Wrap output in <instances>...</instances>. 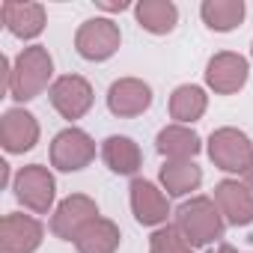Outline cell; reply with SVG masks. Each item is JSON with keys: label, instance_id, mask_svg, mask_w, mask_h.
<instances>
[{"label": "cell", "instance_id": "1", "mask_svg": "<svg viewBox=\"0 0 253 253\" xmlns=\"http://www.w3.org/2000/svg\"><path fill=\"white\" fill-rule=\"evenodd\" d=\"M176 229L185 235L191 247H203L223 235V217L220 209L209 197H194L191 203L179 206L176 211Z\"/></svg>", "mask_w": 253, "mask_h": 253}, {"label": "cell", "instance_id": "2", "mask_svg": "<svg viewBox=\"0 0 253 253\" xmlns=\"http://www.w3.org/2000/svg\"><path fill=\"white\" fill-rule=\"evenodd\" d=\"M51 69H54L51 54H48L42 45L24 48L21 57L15 60L12 75H9V92H12V98H18V101H30V98H36V95L48 86V81H51Z\"/></svg>", "mask_w": 253, "mask_h": 253}, {"label": "cell", "instance_id": "3", "mask_svg": "<svg viewBox=\"0 0 253 253\" xmlns=\"http://www.w3.org/2000/svg\"><path fill=\"white\" fill-rule=\"evenodd\" d=\"M209 155L220 170L244 173L250 167V161H253V146H250L247 134H241L235 128H220L209 140Z\"/></svg>", "mask_w": 253, "mask_h": 253}, {"label": "cell", "instance_id": "4", "mask_svg": "<svg viewBox=\"0 0 253 253\" xmlns=\"http://www.w3.org/2000/svg\"><path fill=\"white\" fill-rule=\"evenodd\" d=\"M92 158H95V143H92L89 134L81 131V128H66V131H60V134L54 137V143H51V164H54L57 170L72 173V170L86 167Z\"/></svg>", "mask_w": 253, "mask_h": 253}, {"label": "cell", "instance_id": "5", "mask_svg": "<svg viewBox=\"0 0 253 253\" xmlns=\"http://www.w3.org/2000/svg\"><path fill=\"white\" fill-rule=\"evenodd\" d=\"M75 45L78 54L86 60H107L119 48V27L110 18H92L78 30Z\"/></svg>", "mask_w": 253, "mask_h": 253}, {"label": "cell", "instance_id": "6", "mask_svg": "<svg viewBox=\"0 0 253 253\" xmlns=\"http://www.w3.org/2000/svg\"><path fill=\"white\" fill-rule=\"evenodd\" d=\"M15 194L30 211L45 214L51 209V203H54V176L45 167H39V164L24 167L15 176Z\"/></svg>", "mask_w": 253, "mask_h": 253}, {"label": "cell", "instance_id": "7", "mask_svg": "<svg viewBox=\"0 0 253 253\" xmlns=\"http://www.w3.org/2000/svg\"><path fill=\"white\" fill-rule=\"evenodd\" d=\"M51 104L66 119H81L92 107V86L84 78H78V75H66V78L54 81V86H51Z\"/></svg>", "mask_w": 253, "mask_h": 253}, {"label": "cell", "instance_id": "8", "mask_svg": "<svg viewBox=\"0 0 253 253\" xmlns=\"http://www.w3.org/2000/svg\"><path fill=\"white\" fill-rule=\"evenodd\" d=\"M42 241L39 220L27 214H6L0 220V253H33Z\"/></svg>", "mask_w": 253, "mask_h": 253}, {"label": "cell", "instance_id": "9", "mask_svg": "<svg viewBox=\"0 0 253 253\" xmlns=\"http://www.w3.org/2000/svg\"><path fill=\"white\" fill-rule=\"evenodd\" d=\"M95 217H98L95 203L89 197H84V194H75V197H69V200L60 203V209H57V214L51 220V229H54V235H60L66 241H75V235L89 220H95Z\"/></svg>", "mask_w": 253, "mask_h": 253}, {"label": "cell", "instance_id": "10", "mask_svg": "<svg viewBox=\"0 0 253 253\" xmlns=\"http://www.w3.org/2000/svg\"><path fill=\"white\" fill-rule=\"evenodd\" d=\"M0 140L6 152H27L39 140V125L27 110H6L0 119Z\"/></svg>", "mask_w": 253, "mask_h": 253}, {"label": "cell", "instance_id": "11", "mask_svg": "<svg viewBox=\"0 0 253 253\" xmlns=\"http://www.w3.org/2000/svg\"><path fill=\"white\" fill-rule=\"evenodd\" d=\"M214 206L235 226H244V223L253 220V191L247 185L232 182V179H226L214 188Z\"/></svg>", "mask_w": 253, "mask_h": 253}, {"label": "cell", "instance_id": "12", "mask_svg": "<svg viewBox=\"0 0 253 253\" xmlns=\"http://www.w3.org/2000/svg\"><path fill=\"white\" fill-rule=\"evenodd\" d=\"M152 104V89L137 81V78H125V81H116L107 92V107L116 113V116H137L143 113L146 107Z\"/></svg>", "mask_w": 253, "mask_h": 253}, {"label": "cell", "instance_id": "13", "mask_svg": "<svg viewBox=\"0 0 253 253\" xmlns=\"http://www.w3.org/2000/svg\"><path fill=\"white\" fill-rule=\"evenodd\" d=\"M206 81H209V86L214 92L229 95V92L244 86V81H247V60L238 57V54H217V57H211V63L206 69Z\"/></svg>", "mask_w": 253, "mask_h": 253}, {"label": "cell", "instance_id": "14", "mask_svg": "<svg viewBox=\"0 0 253 253\" xmlns=\"http://www.w3.org/2000/svg\"><path fill=\"white\" fill-rule=\"evenodd\" d=\"M131 209L137 214L140 223L146 226H155V223H164L170 209H167V197L146 179H134L131 182Z\"/></svg>", "mask_w": 253, "mask_h": 253}, {"label": "cell", "instance_id": "15", "mask_svg": "<svg viewBox=\"0 0 253 253\" xmlns=\"http://www.w3.org/2000/svg\"><path fill=\"white\" fill-rule=\"evenodd\" d=\"M0 12H3V21H6L9 33H15L21 39L39 36L42 27H45V9L39 3H12V0H6Z\"/></svg>", "mask_w": 253, "mask_h": 253}, {"label": "cell", "instance_id": "16", "mask_svg": "<svg viewBox=\"0 0 253 253\" xmlns=\"http://www.w3.org/2000/svg\"><path fill=\"white\" fill-rule=\"evenodd\" d=\"M75 247L81 253H113L119 247V229L116 223L95 217L75 235Z\"/></svg>", "mask_w": 253, "mask_h": 253}, {"label": "cell", "instance_id": "17", "mask_svg": "<svg viewBox=\"0 0 253 253\" xmlns=\"http://www.w3.org/2000/svg\"><path fill=\"white\" fill-rule=\"evenodd\" d=\"M158 152L170 161H191L200 152V137L185 125H170L158 134Z\"/></svg>", "mask_w": 253, "mask_h": 253}, {"label": "cell", "instance_id": "18", "mask_svg": "<svg viewBox=\"0 0 253 253\" xmlns=\"http://www.w3.org/2000/svg\"><path fill=\"white\" fill-rule=\"evenodd\" d=\"M101 155H104L107 167L113 173H122V176H128V173H134L140 167V149L128 137H107Z\"/></svg>", "mask_w": 253, "mask_h": 253}, {"label": "cell", "instance_id": "19", "mask_svg": "<svg viewBox=\"0 0 253 253\" xmlns=\"http://www.w3.org/2000/svg\"><path fill=\"white\" fill-rule=\"evenodd\" d=\"M161 182H164L167 194L182 197V194H191L203 182V173L194 161H167L161 167Z\"/></svg>", "mask_w": 253, "mask_h": 253}, {"label": "cell", "instance_id": "20", "mask_svg": "<svg viewBox=\"0 0 253 253\" xmlns=\"http://www.w3.org/2000/svg\"><path fill=\"white\" fill-rule=\"evenodd\" d=\"M176 18L179 12L170 0H146V3L137 6V21L149 33H170L176 27Z\"/></svg>", "mask_w": 253, "mask_h": 253}, {"label": "cell", "instance_id": "21", "mask_svg": "<svg viewBox=\"0 0 253 253\" xmlns=\"http://www.w3.org/2000/svg\"><path fill=\"white\" fill-rule=\"evenodd\" d=\"M244 18V3L241 0H206L203 3V21L211 30H232Z\"/></svg>", "mask_w": 253, "mask_h": 253}, {"label": "cell", "instance_id": "22", "mask_svg": "<svg viewBox=\"0 0 253 253\" xmlns=\"http://www.w3.org/2000/svg\"><path fill=\"white\" fill-rule=\"evenodd\" d=\"M170 113L179 122H194L206 113V92L200 86H179L170 98Z\"/></svg>", "mask_w": 253, "mask_h": 253}, {"label": "cell", "instance_id": "23", "mask_svg": "<svg viewBox=\"0 0 253 253\" xmlns=\"http://www.w3.org/2000/svg\"><path fill=\"white\" fill-rule=\"evenodd\" d=\"M152 253H191V244L176 226H164L152 235Z\"/></svg>", "mask_w": 253, "mask_h": 253}, {"label": "cell", "instance_id": "24", "mask_svg": "<svg viewBox=\"0 0 253 253\" xmlns=\"http://www.w3.org/2000/svg\"><path fill=\"white\" fill-rule=\"evenodd\" d=\"M244 182H247V188L253 191V161H250V167L244 170Z\"/></svg>", "mask_w": 253, "mask_h": 253}, {"label": "cell", "instance_id": "25", "mask_svg": "<svg viewBox=\"0 0 253 253\" xmlns=\"http://www.w3.org/2000/svg\"><path fill=\"white\" fill-rule=\"evenodd\" d=\"M211 253H235V250H232L229 244H220V247H217V250H211Z\"/></svg>", "mask_w": 253, "mask_h": 253}]
</instances>
